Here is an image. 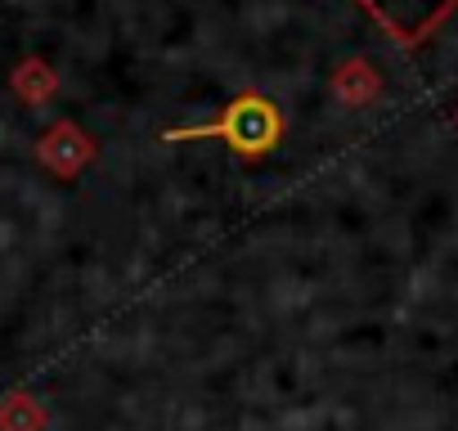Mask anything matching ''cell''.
Segmentation results:
<instances>
[{
	"label": "cell",
	"mask_w": 458,
	"mask_h": 431,
	"mask_svg": "<svg viewBox=\"0 0 458 431\" xmlns=\"http://www.w3.org/2000/svg\"><path fill=\"white\" fill-rule=\"evenodd\" d=\"M279 135H284L279 108H275L266 95H239L216 122L171 131L166 139H171V144H184V139H229L239 153H270V148L279 144Z\"/></svg>",
	"instance_id": "obj_1"
}]
</instances>
